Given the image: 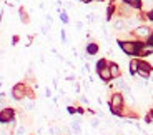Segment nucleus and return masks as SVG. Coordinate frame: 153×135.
Returning <instances> with one entry per match:
<instances>
[{
	"label": "nucleus",
	"mask_w": 153,
	"mask_h": 135,
	"mask_svg": "<svg viewBox=\"0 0 153 135\" xmlns=\"http://www.w3.org/2000/svg\"><path fill=\"white\" fill-rule=\"evenodd\" d=\"M97 70H98V75H100V78H102L103 82H108L111 78L110 67L107 65V62H105V60H100V62L97 63Z\"/></svg>",
	"instance_id": "1"
},
{
	"label": "nucleus",
	"mask_w": 153,
	"mask_h": 135,
	"mask_svg": "<svg viewBox=\"0 0 153 135\" xmlns=\"http://www.w3.org/2000/svg\"><path fill=\"white\" fill-rule=\"evenodd\" d=\"M120 47L122 50L128 55H137L138 54V48H140V43H135V42H120Z\"/></svg>",
	"instance_id": "2"
},
{
	"label": "nucleus",
	"mask_w": 153,
	"mask_h": 135,
	"mask_svg": "<svg viewBox=\"0 0 153 135\" xmlns=\"http://www.w3.org/2000/svg\"><path fill=\"white\" fill-rule=\"evenodd\" d=\"M123 105V97L120 95V93H115V95H111V100H110V108L113 113H118L120 108H122Z\"/></svg>",
	"instance_id": "3"
},
{
	"label": "nucleus",
	"mask_w": 153,
	"mask_h": 135,
	"mask_svg": "<svg viewBox=\"0 0 153 135\" xmlns=\"http://www.w3.org/2000/svg\"><path fill=\"white\" fill-rule=\"evenodd\" d=\"M12 97L15 100H22L23 97H27V87L23 84H17L13 89H12Z\"/></svg>",
	"instance_id": "4"
},
{
	"label": "nucleus",
	"mask_w": 153,
	"mask_h": 135,
	"mask_svg": "<svg viewBox=\"0 0 153 135\" xmlns=\"http://www.w3.org/2000/svg\"><path fill=\"white\" fill-rule=\"evenodd\" d=\"M15 117V112H13V108H4V110H0V124H8L12 122Z\"/></svg>",
	"instance_id": "5"
},
{
	"label": "nucleus",
	"mask_w": 153,
	"mask_h": 135,
	"mask_svg": "<svg viewBox=\"0 0 153 135\" xmlns=\"http://www.w3.org/2000/svg\"><path fill=\"white\" fill-rule=\"evenodd\" d=\"M138 75H142V77H150L152 75V65L146 62H138Z\"/></svg>",
	"instance_id": "6"
},
{
	"label": "nucleus",
	"mask_w": 153,
	"mask_h": 135,
	"mask_svg": "<svg viewBox=\"0 0 153 135\" xmlns=\"http://www.w3.org/2000/svg\"><path fill=\"white\" fill-rule=\"evenodd\" d=\"M150 54H153V45H152V43H140L138 55L145 57V55H150Z\"/></svg>",
	"instance_id": "7"
},
{
	"label": "nucleus",
	"mask_w": 153,
	"mask_h": 135,
	"mask_svg": "<svg viewBox=\"0 0 153 135\" xmlns=\"http://www.w3.org/2000/svg\"><path fill=\"white\" fill-rule=\"evenodd\" d=\"M135 35H137L138 39H148L150 35H152V30L148 27H138L135 30Z\"/></svg>",
	"instance_id": "8"
},
{
	"label": "nucleus",
	"mask_w": 153,
	"mask_h": 135,
	"mask_svg": "<svg viewBox=\"0 0 153 135\" xmlns=\"http://www.w3.org/2000/svg\"><path fill=\"white\" fill-rule=\"evenodd\" d=\"M110 73H111V78H115V77H120V69H118V65L117 63H110Z\"/></svg>",
	"instance_id": "9"
},
{
	"label": "nucleus",
	"mask_w": 153,
	"mask_h": 135,
	"mask_svg": "<svg viewBox=\"0 0 153 135\" xmlns=\"http://www.w3.org/2000/svg\"><path fill=\"white\" fill-rule=\"evenodd\" d=\"M72 130H73V135L82 134V127H80V122H78V120H73L72 122Z\"/></svg>",
	"instance_id": "10"
},
{
	"label": "nucleus",
	"mask_w": 153,
	"mask_h": 135,
	"mask_svg": "<svg viewBox=\"0 0 153 135\" xmlns=\"http://www.w3.org/2000/svg\"><path fill=\"white\" fill-rule=\"evenodd\" d=\"M113 27L117 28V30H123V28H126V22H125V20H122V19H118V20H115Z\"/></svg>",
	"instance_id": "11"
},
{
	"label": "nucleus",
	"mask_w": 153,
	"mask_h": 135,
	"mask_svg": "<svg viewBox=\"0 0 153 135\" xmlns=\"http://www.w3.org/2000/svg\"><path fill=\"white\" fill-rule=\"evenodd\" d=\"M126 5H130V7H135V8H140L142 7V0H123Z\"/></svg>",
	"instance_id": "12"
},
{
	"label": "nucleus",
	"mask_w": 153,
	"mask_h": 135,
	"mask_svg": "<svg viewBox=\"0 0 153 135\" xmlns=\"http://www.w3.org/2000/svg\"><path fill=\"white\" fill-rule=\"evenodd\" d=\"M130 72L133 73H138V60H131L130 62Z\"/></svg>",
	"instance_id": "13"
},
{
	"label": "nucleus",
	"mask_w": 153,
	"mask_h": 135,
	"mask_svg": "<svg viewBox=\"0 0 153 135\" xmlns=\"http://www.w3.org/2000/svg\"><path fill=\"white\" fill-rule=\"evenodd\" d=\"M87 50H88V54H90V55H93V54H97V52H98V45H97V43H90Z\"/></svg>",
	"instance_id": "14"
},
{
	"label": "nucleus",
	"mask_w": 153,
	"mask_h": 135,
	"mask_svg": "<svg viewBox=\"0 0 153 135\" xmlns=\"http://www.w3.org/2000/svg\"><path fill=\"white\" fill-rule=\"evenodd\" d=\"M23 107H25V110H33L35 104H33V100H25L23 102Z\"/></svg>",
	"instance_id": "15"
},
{
	"label": "nucleus",
	"mask_w": 153,
	"mask_h": 135,
	"mask_svg": "<svg viewBox=\"0 0 153 135\" xmlns=\"http://www.w3.org/2000/svg\"><path fill=\"white\" fill-rule=\"evenodd\" d=\"M50 134L52 135H62V128L57 127V125H53V127L50 128Z\"/></svg>",
	"instance_id": "16"
},
{
	"label": "nucleus",
	"mask_w": 153,
	"mask_h": 135,
	"mask_svg": "<svg viewBox=\"0 0 153 135\" xmlns=\"http://www.w3.org/2000/svg\"><path fill=\"white\" fill-rule=\"evenodd\" d=\"M20 19H22V22H28V17H27V13L25 12H20Z\"/></svg>",
	"instance_id": "17"
},
{
	"label": "nucleus",
	"mask_w": 153,
	"mask_h": 135,
	"mask_svg": "<svg viewBox=\"0 0 153 135\" xmlns=\"http://www.w3.org/2000/svg\"><path fill=\"white\" fill-rule=\"evenodd\" d=\"M98 125H100V122H98L97 119H93V120H92V127H93V128H97Z\"/></svg>",
	"instance_id": "18"
},
{
	"label": "nucleus",
	"mask_w": 153,
	"mask_h": 135,
	"mask_svg": "<svg viewBox=\"0 0 153 135\" xmlns=\"http://www.w3.org/2000/svg\"><path fill=\"white\" fill-rule=\"evenodd\" d=\"M17 134L23 135V134H25V127H19V128H17Z\"/></svg>",
	"instance_id": "19"
},
{
	"label": "nucleus",
	"mask_w": 153,
	"mask_h": 135,
	"mask_svg": "<svg viewBox=\"0 0 153 135\" xmlns=\"http://www.w3.org/2000/svg\"><path fill=\"white\" fill-rule=\"evenodd\" d=\"M60 19H62V22H68V17H67V13H62V15H60Z\"/></svg>",
	"instance_id": "20"
},
{
	"label": "nucleus",
	"mask_w": 153,
	"mask_h": 135,
	"mask_svg": "<svg viewBox=\"0 0 153 135\" xmlns=\"http://www.w3.org/2000/svg\"><path fill=\"white\" fill-rule=\"evenodd\" d=\"M68 112H70V113H75V112H76V108H73V107H68Z\"/></svg>",
	"instance_id": "21"
},
{
	"label": "nucleus",
	"mask_w": 153,
	"mask_h": 135,
	"mask_svg": "<svg viewBox=\"0 0 153 135\" xmlns=\"http://www.w3.org/2000/svg\"><path fill=\"white\" fill-rule=\"evenodd\" d=\"M148 43H152V45H153V34L148 37Z\"/></svg>",
	"instance_id": "22"
},
{
	"label": "nucleus",
	"mask_w": 153,
	"mask_h": 135,
	"mask_svg": "<svg viewBox=\"0 0 153 135\" xmlns=\"http://www.w3.org/2000/svg\"><path fill=\"white\" fill-rule=\"evenodd\" d=\"M148 19H150V20H153V10H152V12H150V13H148Z\"/></svg>",
	"instance_id": "23"
},
{
	"label": "nucleus",
	"mask_w": 153,
	"mask_h": 135,
	"mask_svg": "<svg viewBox=\"0 0 153 135\" xmlns=\"http://www.w3.org/2000/svg\"><path fill=\"white\" fill-rule=\"evenodd\" d=\"M82 2H83V4H90V2H92V0H82Z\"/></svg>",
	"instance_id": "24"
},
{
	"label": "nucleus",
	"mask_w": 153,
	"mask_h": 135,
	"mask_svg": "<svg viewBox=\"0 0 153 135\" xmlns=\"http://www.w3.org/2000/svg\"><path fill=\"white\" fill-rule=\"evenodd\" d=\"M152 80H153V75H152Z\"/></svg>",
	"instance_id": "25"
}]
</instances>
